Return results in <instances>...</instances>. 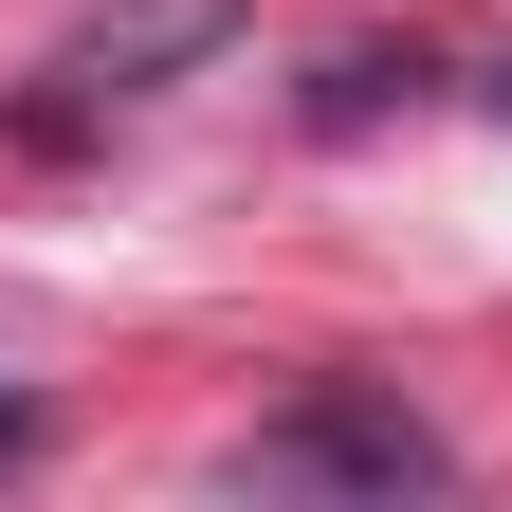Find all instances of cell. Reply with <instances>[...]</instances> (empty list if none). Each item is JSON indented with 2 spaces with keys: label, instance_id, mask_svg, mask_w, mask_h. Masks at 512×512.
Wrapping results in <instances>:
<instances>
[{
  "label": "cell",
  "instance_id": "obj_1",
  "mask_svg": "<svg viewBox=\"0 0 512 512\" xmlns=\"http://www.w3.org/2000/svg\"><path fill=\"white\" fill-rule=\"evenodd\" d=\"M220 55H238V0H92L55 37V74L19 92V147H92V128L165 110L183 74H220Z\"/></svg>",
  "mask_w": 512,
  "mask_h": 512
},
{
  "label": "cell",
  "instance_id": "obj_3",
  "mask_svg": "<svg viewBox=\"0 0 512 512\" xmlns=\"http://www.w3.org/2000/svg\"><path fill=\"white\" fill-rule=\"evenodd\" d=\"M19 458H37V403H0V476H19Z\"/></svg>",
  "mask_w": 512,
  "mask_h": 512
},
{
  "label": "cell",
  "instance_id": "obj_2",
  "mask_svg": "<svg viewBox=\"0 0 512 512\" xmlns=\"http://www.w3.org/2000/svg\"><path fill=\"white\" fill-rule=\"evenodd\" d=\"M256 494H439L458 476V439H439L421 403H384V384H311V403H275L238 439Z\"/></svg>",
  "mask_w": 512,
  "mask_h": 512
},
{
  "label": "cell",
  "instance_id": "obj_4",
  "mask_svg": "<svg viewBox=\"0 0 512 512\" xmlns=\"http://www.w3.org/2000/svg\"><path fill=\"white\" fill-rule=\"evenodd\" d=\"M494 110H512V74H494Z\"/></svg>",
  "mask_w": 512,
  "mask_h": 512
}]
</instances>
